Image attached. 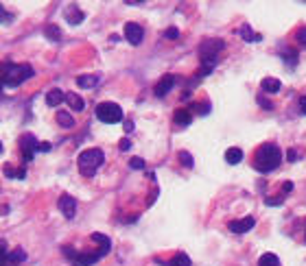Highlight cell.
I'll return each instance as SVG.
<instances>
[{
    "mask_svg": "<svg viewBox=\"0 0 306 266\" xmlns=\"http://www.w3.org/2000/svg\"><path fill=\"white\" fill-rule=\"evenodd\" d=\"M83 18H85L83 11L76 7V4H70V7L66 9V20H68L70 24H75V26H76V24H81V22H83Z\"/></svg>",
    "mask_w": 306,
    "mask_h": 266,
    "instance_id": "obj_14",
    "label": "cell"
},
{
    "mask_svg": "<svg viewBox=\"0 0 306 266\" xmlns=\"http://www.w3.org/2000/svg\"><path fill=\"white\" fill-rule=\"evenodd\" d=\"M254 225H256L254 216H245V218H240V220H232L228 227L232 234H247V231L254 229Z\"/></svg>",
    "mask_w": 306,
    "mask_h": 266,
    "instance_id": "obj_9",
    "label": "cell"
},
{
    "mask_svg": "<svg viewBox=\"0 0 306 266\" xmlns=\"http://www.w3.org/2000/svg\"><path fill=\"white\" fill-rule=\"evenodd\" d=\"M193 112H197V114H201V116H206V114H210V105L208 103H193Z\"/></svg>",
    "mask_w": 306,
    "mask_h": 266,
    "instance_id": "obj_30",
    "label": "cell"
},
{
    "mask_svg": "<svg viewBox=\"0 0 306 266\" xmlns=\"http://www.w3.org/2000/svg\"><path fill=\"white\" fill-rule=\"evenodd\" d=\"M0 266H9V247H7V240H0Z\"/></svg>",
    "mask_w": 306,
    "mask_h": 266,
    "instance_id": "obj_28",
    "label": "cell"
},
{
    "mask_svg": "<svg viewBox=\"0 0 306 266\" xmlns=\"http://www.w3.org/2000/svg\"><path fill=\"white\" fill-rule=\"evenodd\" d=\"M40 151H42V153H48V151H51V144H46V142H40Z\"/></svg>",
    "mask_w": 306,
    "mask_h": 266,
    "instance_id": "obj_41",
    "label": "cell"
},
{
    "mask_svg": "<svg viewBox=\"0 0 306 266\" xmlns=\"http://www.w3.org/2000/svg\"><path fill=\"white\" fill-rule=\"evenodd\" d=\"M157 264H164V266H190V258L186 256V253H177V256H173L168 262H162V260H157Z\"/></svg>",
    "mask_w": 306,
    "mask_h": 266,
    "instance_id": "obj_19",
    "label": "cell"
},
{
    "mask_svg": "<svg viewBox=\"0 0 306 266\" xmlns=\"http://www.w3.org/2000/svg\"><path fill=\"white\" fill-rule=\"evenodd\" d=\"M129 166H131V168H134V170H142V168H145V159L134 157V159H131V162H129Z\"/></svg>",
    "mask_w": 306,
    "mask_h": 266,
    "instance_id": "obj_34",
    "label": "cell"
},
{
    "mask_svg": "<svg viewBox=\"0 0 306 266\" xmlns=\"http://www.w3.org/2000/svg\"><path fill=\"white\" fill-rule=\"evenodd\" d=\"M298 57L300 55H298V51H293V48H287V51L282 53V59L287 62L289 68H295V66H298Z\"/></svg>",
    "mask_w": 306,
    "mask_h": 266,
    "instance_id": "obj_25",
    "label": "cell"
},
{
    "mask_svg": "<svg viewBox=\"0 0 306 266\" xmlns=\"http://www.w3.org/2000/svg\"><path fill=\"white\" fill-rule=\"evenodd\" d=\"M44 33H46V37H48V40H51V42H62V31H59V26L48 24V26H46V31H44Z\"/></svg>",
    "mask_w": 306,
    "mask_h": 266,
    "instance_id": "obj_26",
    "label": "cell"
},
{
    "mask_svg": "<svg viewBox=\"0 0 306 266\" xmlns=\"http://www.w3.org/2000/svg\"><path fill=\"white\" fill-rule=\"evenodd\" d=\"M164 37H166V40H177V37H179V31L175 29V26H171V29L164 31Z\"/></svg>",
    "mask_w": 306,
    "mask_h": 266,
    "instance_id": "obj_33",
    "label": "cell"
},
{
    "mask_svg": "<svg viewBox=\"0 0 306 266\" xmlns=\"http://www.w3.org/2000/svg\"><path fill=\"white\" fill-rule=\"evenodd\" d=\"M105 162V153L101 148H85L83 153L79 155V170L85 177H94L96 168Z\"/></svg>",
    "mask_w": 306,
    "mask_h": 266,
    "instance_id": "obj_4",
    "label": "cell"
},
{
    "mask_svg": "<svg viewBox=\"0 0 306 266\" xmlns=\"http://www.w3.org/2000/svg\"><path fill=\"white\" fill-rule=\"evenodd\" d=\"M179 164L186 166V168H193V155H190L188 151H179Z\"/></svg>",
    "mask_w": 306,
    "mask_h": 266,
    "instance_id": "obj_29",
    "label": "cell"
},
{
    "mask_svg": "<svg viewBox=\"0 0 306 266\" xmlns=\"http://www.w3.org/2000/svg\"><path fill=\"white\" fill-rule=\"evenodd\" d=\"M282 201H284V195H280V197H267V199H265L267 205H280Z\"/></svg>",
    "mask_w": 306,
    "mask_h": 266,
    "instance_id": "obj_36",
    "label": "cell"
},
{
    "mask_svg": "<svg viewBox=\"0 0 306 266\" xmlns=\"http://www.w3.org/2000/svg\"><path fill=\"white\" fill-rule=\"evenodd\" d=\"M226 162H228V164H232V166L240 164V162H243V151H240L238 146L228 148V151H226Z\"/></svg>",
    "mask_w": 306,
    "mask_h": 266,
    "instance_id": "obj_21",
    "label": "cell"
},
{
    "mask_svg": "<svg viewBox=\"0 0 306 266\" xmlns=\"http://www.w3.org/2000/svg\"><path fill=\"white\" fill-rule=\"evenodd\" d=\"M295 40H298V44H300L302 48H306V26L298 29V33H295Z\"/></svg>",
    "mask_w": 306,
    "mask_h": 266,
    "instance_id": "obj_32",
    "label": "cell"
},
{
    "mask_svg": "<svg viewBox=\"0 0 306 266\" xmlns=\"http://www.w3.org/2000/svg\"><path fill=\"white\" fill-rule=\"evenodd\" d=\"M22 262H26V253L22 249H15L13 253H9V266H20Z\"/></svg>",
    "mask_w": 306,
    "mask_h": 266,
    "instance_id": "obj_24",
    "label": "cell"
},
{
    "mask_svg": "<svg viewBox=\"0 0 306 266\" xmlns=\"http://www.w3.org/2000/svg\"><path fill=\"white\" fill-rule=\"evenodd\" d=\"M280 164H282V151L278 148V144H273V142L260 144L258 151L254 155V168L258 173L267 175L271 170H276Z\"/></svg>",
    "mask_w": 306,
    "mask_h": 266,
    "instance_id": "obj_1",
    "label": "cell"
},
{
    "mask_svg": "<svg viewBox=\"0 0 306 266\" xmlns=\"http://www.w3.org/2000/svg\"><path fill=\"white\" fill-rule=\"evenodd\" d=\"M0 153H2V142H0Z\"/></svg>",
    "mask_w": 306,
    "mask_h": 266,
    "instance_id": "obj_43",
    "label": "cell"
},
{
    "mask_svg": "<svg viewBox=\"0 0 306 266\" xmlns=\"http://www.w3.org/2000/svg\"><path fill=\"white\" fill-rule=\"evenodd\" d=\"M101 258H103L101 251H85V253H79V258H76L75 266H92V264H96Z\"/></svg>",
    "mask_w": 306,
    "mask_h": 266,
    "instance_id": "obj_11",
    "label": "cell"
},
{
    "mask_svg": "<svg viewBox=\"0 0 306 266\" xmlns=\"http://www.w3.org/2000/svg\"><path fill=\"white\" fill-rule=\"evenodd\" d=\"M258 266H280V260H278L276 253H262L258 260Z\"/></svg>",
    "mask_w": 306,
    "mask_h": 266,
    "instance_id": "obj_23",
    "label": "cell"
},
{
    "mask_svg": "<svg viewBox=\"0 0 306 266\" xmlns=\"http://www.w3.org/2000/svg\"><path fill=\"white\" fill-rule=\"evenodd\" d=\"M304 242H306V236H304Z\"/></svg>",
    "mask_w": 306,
    "mask_h": 266,
    "instance_id": "obj_44",
    "label": "cell"
},
{
    "mask_svg": "<svg viewBox=\"0 0 306 266\" xmlns=\"http://www.w3.org/2000/svg\"><path fill=\"white\" fill-rule=\"evenodd\" d=\"M62 253H64V256L66 258H68L70 260V262H76V258H79V251H75V249L73 247H62Z\"/></svg>",
    "mask_w": 306,
    "mask_h": 266,
    "instance_id": "obj_31",
    "label": "cell"
},
{
    "mask_svg": "<svg viewBox=\"0 0 306 266\" xmlns=\"http://www.w3.org/2000/svg\"><path fill=\"white\" fill-rule=\"evenodd\" d=\"M35 74L33 72L31 66H26V64H9V66H4L2 72H0V85L2 87H9V90H15L18 85H22L26 79H31V76Z\"/></svg>",
    "mask_w": 306,
    "mask_h": 266,
    "instance_id": "obj_2",
    "label": "cell"
},
{
    "mask_svg": "<svg viewBox=\"0 0 306 266\" xmlns=\"http://www.w3.org/2000/svg\"><path fill=\"white\" fill-rule=\"evenodd\" d=\"M123 127H125V131H127V133H129V131H134V123H131V120H125V125H123Z\"/></svg>",
    "mask_w": 306,
    "mask_h": 266,
    "instance_id": "obj_42",
    "label": "cell"
},
{
    "mask_svg": "<svg viewBox=\"0 0 306 266\" xmlns=\"http://www.w3.org/2000/svg\"><path fill=\"white\" fill-rule=\"evenodd\" d=\"M66 103L70 105V109H73V112H83V109H85V101L79 96V94H75V92H66Z\"/></svg>",
    "mask_w": 306,
    "mask_h": 266,
    "instance_id": "obj_13",
    "label": "cell"
},
{
    "mask_svg": "<svg viewBox=\"0 0 306 266\" xmlns=\"http://www.w3.org/2000/svg\"><path fill=\"white\" fill-rule=\"evenodd\" d=\"M20 151H22V162L29 164L33 162V157H35V153L40 151V142H37L35 135H31V133H24V135H20Z\"/></svg>",
    "mask_w": 306,
    "mask_h": 266,
    "instance_id": "obj_6",
    "label": "cell"
},
{
    "mask_svg": "<svg viewBox=\"0 0 306 266\" xmlns=\"http://www.w3.org/2000/svg\"><path fill=\"white\" fill-rule=\"evenodd\" d=\"M287 159H289V162H298V151H295V148H289V151H287Z\"/></svg>",
    "mask_w": 306,
    "mask_h": 266,
    "instance_id": "obj_37",
    "label": "cell"
},
{
    "mask_svg": "<svg viewBox=\"0 0 306 266\" xmlns=\"http://www.w3.org/2000/svg\"><path fill=\"white\" fill-rule=\"evenodd\" d=\"M96 118L105 125H116L123 120V109H120L118 103H112V101H105V103H98L96 105Z\"/></svg>",
    "mask_w": 306,
    "mask_h": 266,
    "instance_id": "obj_5",
    "label": "cell"
},
{
    "mask_svg": "<svg viewBox=\"0 0 306 266\" xmlns=\"http://www.w3.org/2000/svg\"><path fill=\"white\" fill-rule=\"evenodd\" d=\"M55 118H57L59 127H64V129H73V127H75V118L68 112H57V116H55Z\"/></svg>",
    "mask_w": 306,
    "mask_h": 266,
    "instance_id": "obj_22",
    "label": "cell"
},
{
    "mask_svg": "<svg viewBox=\"0 0 306 266\" xmlns=\"http://www.w3.org/2000/svg\"><path fill=\"white\" fill-rule=\"evenodd\" d=\"M129 148H131V142H129V140H123V142H120V151H129Z\"/></svg>",
    "mask_w": 306,
    "mask_h": 266,
    "instance_id": "obj_40",
    "label": "cell"
},
{
    "mask_svg": "<svg viewBox=\"0 0 306 266\" xmlns=\"http://www.w3.org/2000/svg\"><path fill=\"white\" fill-rule=\"evenodd\" d=\"M173 123L177 127H188L193 123V114H190L188 109H177V112L173 114Z\"/></svg>",
    "mask_w": 306,
    "mask_h": 266,
    "instance_id": "obj_17",
    "label": "cell"
},
{
    "mask_svg": "<svg viewBox=\"0 0 306 266\" xmlns=\"http://www.w3.org/2000/svg\"><path fill=\"white\" fill-rule=\"evenodd\" d=\"M258 105H260L262 109H267V112H271V109H273V103H271V101H267L265 96H258Z\"/></svg>",
    "mask_w": 306,
    "mask_h": 266,
    "instance_id": "obj_35",
    "label": "cell"
},
{
    "mask_svg": "<svg viewBox=\"0 0 306 266\" xmlns=\"http://www.w3.org/2000/svg\"><path fill=\"white\" fill-rule=\"evenodd\" d=\"M260 87H262V92H267V94H278L282 87V83L278 79H273V76H267V79H262Z\"/></svg>",
    "mask_w": 306,
    "mask_h": 266,
    "instance_id": "obj_18",
    "label": "cell"
},
{
    "mask_svg": "<svg viewBox=\"0 0 306 266\" xmlns=\"http://www.w3.org/2000/svg\"><path fill=\"white\" fill-rule=\"evenodd\" d=\"M76 85L83 87V90H94L98 85V76L96 74H81V76H76Z\"/></svg>",
    "mask_w": 306,
    "mask_h": 266,
    "instance_id": "obj_16",
    "label": "cell"
},
{
    "mask_svg": "<svg viewBox=\"0 0 306 266\" xmlns=\"http://www.w3.org/2000/svg\"><path fill=\"white\" fill-rule=\"evenodd\" d=\"M300 114H302V116H306V96H302V98H300Z\"/></svg>",
    "mask_w": 306,
    "mask_h": 266,
    "instance_id": "obj_39",
    "label": "cell"
},
{
    "mask_svg": "<svg viewBox=\"0 0 306 266\" xmlns=\"http://www.w3.org/2000/svg\"><path fill=\"white\" fill-rule=\"evenodd\" d=\"M238 35L243 37L245 42H260V40H262V35H258L256 31H251L249 24H243V26H240V29H238Z\"/></svg>",
    "mask_w": 306,
    "mask_h": 266,
    "instance_id": "obj_20",
    "label": "cell"
},
{
    "mask_svg": "<svg viewBox=\"0 0 306 266\" xmlns=\"http://www.w3.org/2000/svg\"><path fill=\"white\" fill-rule=\"evenodd\" d=\"M291 190H293V184H291V181H284V186H282V195L287 197Z\"/></svg>",
    "mask_w": 306,
    "mask_h": 266,
    "instance_id": "obj_38",
    "label": "cell"
},
{
    "mask_svg": "<svg viewBox=\"0 0 306 266\" xmlns=\"http://www.w3.org/2000/svg\"><path fill=\"white\" fill-rule=\"evenodd\" d=\"M4 173H7V177H11V179H24V175H26V170L24 168H13L11 164H7L4 166Z\"/></svg>",
    "mask_w": 306,
    "mask_h": 266,
    "instance_id": "obj_27",
    "label": "cell"
},
{
    "mask_svg": "<svg viewBox=\"0 0 306 266\" xmlns=\"http://www.w3.org/2000/svg\"><path fill=\"white\" fill-rule=\"evenodd\" d=\"M125 40H127L131 46H140L142 40H145V29L136 22H127L125 24Z\"/></svg>",
    "mask_w": 306,
    "mask_h": 266,
    "instance_id": "obj_7",
    "label": "cell"
},
{
    "mask_svg": "<svg viewBox=\"0 0 306 266\" xmlns=\"http://www.w3.org/2000/svg\"><path fill=\"white\" fill-rule=\"evenodd\" d=\"M90 238H92L94 242H98V245H101V249H98V251H101V256H103V258H105L107 253L112 251V240H109V238H107L105 234H98V231H94V234H92Z\"/></svg>",
    "mask_w": 306,
    "mask_h": 266,
    "instance_id": "obj_12",
    "label": "cell"
},
{
    "mask_svg": "<svg viewBox=\"0 0 306 266\" xmlns=\"http://www.w3.org/2000/svg\"><path fill=\"white\" fill-rule=\"evenodd\" d=\"M175 81H177V79H175V76H173V74H164V76H162V79H160V81H157V83H155V87H153V94H155V96H157V98H164V96H166V94H168V92H171V90H173Z\"/></svg>",
    "mask_w": 306,
    "mask_h": 266,
    "instance_id": "obj_8",
    "label": "cell"
},
{
    "mask_svg": "<svg viewBox=\"0 0 306 266\" xmlns=\"http://www.w3.org/2000/svg\"><path fill=\"white\" fill-rule=\"evenodd\" d=\"M57 207L62 209V214L66 216V218H75V214H76V201L70 195H62V197H59Z\"/></svg>",
    "mask_w": 306,
    "mask_h": 266,
    "instance_id": "obj_10",
    "label": "cell"
},
{
    "mask_svg": "<svg viewBox=\"0 0 306 266\" xmlns=\"http://www.w3.org/2000/svg\"><path fill=\"white\" fill-rule=\"evenodd\" d=\"M64 101H66V94L59 90V87H53V90L46 94V105L48 107H57V105H62Z\"/></svg>",
    "mask_w": 306,
    "mask_h": 266,
    "instance_id": "obj_15",
    "label": "cell"
},
{
    "mask_svg": "<svg viewBox=\"0 0 306 266\" xmlns=\"http://www.w3.org/2000/svg\"><path fill=\"white\" fill-rule=\"evenodd\" d=\"M223 48H226V42L223 40H217V37H210V40L201 42L199 46V57H201V66L204 68H215L219 64V55L223 53Z\"/></svg>",
    "mask_w": 306,
    "mask_h": 266,
    "instance_id": "obj_3",
    "label": "cell"
}]
</instances>
